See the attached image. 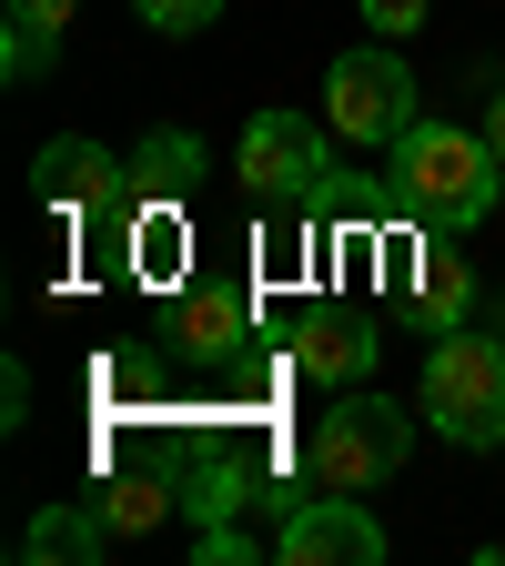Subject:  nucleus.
<instances>
[{
    "instance_id": "nucleus-17",
    "label": "nucleus",
    "mask_w": 505,
    "mask_h": 566,
    "mask_svg": "<svg viewBox=\"0 0 505 566\" xmlns=\"http://www.w3.org/2000/svg\"><path fill=\"white\" fill-rule=\"evenodd\" d=\"M354 11L375 21V41H404V31H424V11H435V0H354Z\"/></svg>"
},
{
    "instance_id": "nucleus-6",
    "label": "nucleus",
    "mask_w": 505,
    "mask_h": 566,
    "mask_svg": "<svg viewBox=\"0 0 505 566\" xmlns=\"http://www.w3.org/2000/svg\"><path fill=\"white\" fill-rule=\"evenodd\" d=\"M283 566H385V526L365 495L344 485H314L304 506H283V536H273Z\"/></svg>"
},
{
    "instance_id": "nucleus-20",
    "label": "nucleus",
    "mask_w": 505,
    "mask_h": 566,
    "mask_svg": "<svg viewBox=\"0 0 505 566\" xmlns=\"http://www.w3.org/2000/svg\"><path fill=\"white\" fill-rule=\"evenodd\" d=\"M485 142H495V163H505V92L485 102Z\"/></svg>"
},
{
    "instance_id": "nucleus-2",
    "label": "nucleus",
    "mask_w": 505,
    "mask_h": 566,
    "mask_svg": "<svg viewBox=\"0 0 505 566\" xmlns=\"http://www.w3.org/2000/svg\"><path fill=\"white\" fill-rule=\"evenodd\" d=\"M414 415L435 424L445 446H465V455H475V446H505V344L445 324L435 354H424V395H414Z\"/></svg>"
},
{
    "instance_id": "nucleus-12",
    "label": "nucleus",
    "mask_w": 505,
    "mask_h": 566,
    "mask_svg": "<svg viewBox=\"0 0 505 566\" xmlns=\"http://www.w3.org/2000/svg\"><path fill=\"white\" fill-rule=\"evenodd\" d=\"M233 506H253V465H233V455H202V465L182 475V516H192V526H223Z\"/></svg>"
},
{
    "instance_id": "nucleus-1",
    "label": "nucleus",
    "mask_w": 505,
    "mask_h": 566,
    "mask_svg": "<svg viewBox=\"0 0 505 566\" xmlns=\"http://www.w3.org/2000/svg\"><path fill=\"white\" fill-rule=\"evenodd\" d=\"M394 172H404V202L424 212V223H445V233L485 223L495 192H505L495 142H485V132H455V122H414V132L394 142Z\"/></svg>"
},
{
    "instance_id": "nucleus-10",
    "label": "nucleus",
    "mask_w": 505,
    "mask_h": 566,
    "mask_svg": "<svg viewBox=\"0 0 505 566\" xmlns=\"http://www.w3.org/2000/svg\"><path fill=\"white\" fill-rule=\"evenodd\" d=\"M112 546V526H102V506L82 516V506H51V516H31V536H21V556H41V566H92Z\"/></svg>"
},
{
    "instance_id": "nucleus-13",
    "label": "nucleus",
    "mask_w": 505,
    "mask_h": 566,
    "mask_svg": "<svg viewBox=\"0 0 505 566\" xmlns=\"http://www.w3.org/2000/svg\"><path fill=\"white\" fill-rule=\"evenodd\" d=\"M243 334H253V304H243V294H192V304H182V344H192V354H233Z\"/></svg>"
},
{
    "instance_id": "nucleus-9",
    "label": "nucleus",
    "mask_w": 505,
    "mask_h": 566,
    "mask_svg": "<svg viewBox=\"0 0 505 566\" xmlns=\"http://www.w3.org/2000/svg\"><path fill=\"white\" fill-rule=\"evenodd\" d=\"M192 182H202V142H192V132H152V142L131 153V192H141V202H182Z\"/></svg>"
},
{
    "instance_id": "nucleus-11",
    "label": "nucleus",
    "mask_w": 505,
    "mask_h": 566,
    "mask_svg": "<svg viewBox=\"0 0 505 566\" xmlns=\"http://www.w3.org/2000/svg\"><path fill=\"white\" fill-rule=\"evenodd\" d=\"M465 304H475V273H465V253H424L414 243V324H465Z\"/></svg>"
},
{
    "instance_id": "nucleus-8",
    "label": "nucleus",
    "mask_w": 505,
    "mask_h": 566,
    "mask_svg": "<svg viewBox=\"0 0 505 566\" xmlns=\"http://www.w3.org/2000/svg\"><path fill=\"white\" fill-rule=\"evenodd\" d=\"M294 365H304L314 385H365V375L385 365V334H375V324H354V314H304Z\"/></svg>"
},
{
    "instance_id": "nucleus-19",
    "label": "nucleus",
    "mask_w": 505,
    "mask_h": 566,
    "mask_svg": "<svg viewBox=\"0 0 505 566\" xmlns=\"http://www.w3.org/2000/svg\"><path fill=\"white\" fill-rule=\"evenodd\" d=\"M21 21H41V31H71V11H82V0H11Z\"/></svg>"
},
{
    "instance_id": "nucleus-3",
    "label": "nucleus",
    "mask_w": 505,
    "mask_h": 566,
    "mask_svg": "<svg viewBox=\"0 0 505 566\" xmlns=\"http://www.w3.org/2000/svg\"><path fill=\"white\" fill-rule=\"evenodd\" d=\"M414 446V415L394 395H365V385H334L324 424H314V446H304V475L314 485H344V495H375Z\"/></svg>"
},
{
    "instance_id": "nucleus-14",
    "label": "nucleus",
    "mask_w": 505,
    "mask_h": 566,
    "mask_svg": "<svg viewBox=\"0 0 505 566\" xmlns=\"http://www.w3.org/2000/svg\"><path fill=\"white\" fill-rule=\"evenodd\" d=\"M172 506H182V495H172L162 475H122V485L102 495V526H112V536H152Z\"/></svg>"
},
{
    "instance_id": "nucleus-4",
    "label": "nucleus",
    "mask_w": 505,
    "mask_h": 566,
    "mask_svg": "<svg viewBox=\"0 0 505 566\" xmlns=\"http://www.w3.org/2000/svg\"><path fill=\"white\" fill-rule=\"evenodd\" d=\"M324 122L344 132V142H404L424 112H414V71L394 61V41H365V51H344L334 71H324Z\"/></svg>"
},
{
    "instance_id": "nucleus-16",
    "label": "nucleus",
    "mask_w": 505,
    "mask_h": 566,
    "mask_svg": "<svg viewBox=\"0 0 505 566\" xmlns=\"http://www.w3.org/2000/svg\"><path fill=\"white\" fill-rule=\"evenodd\" d=\"M131 11H141V21H152L162 41H192V31H202L212 11H223V0H131Z\"/></svg>"
},
{
    "instance_id": "nucleus-18",
    "label": "nucleus",
    "mask_w": 505,
    "mask_h": 566,
    "mask_svg": "<svg viewBox=\"0 0 505 566\" xmlns=\"http://www.w3.org/2000/svg\"><path fill=\"white\" fill-rule=\"evenodd\" d=\"M192 556H202V566H243L253 536H233V516H223V526H202V536H192Z\"/></svg>"
},
{
    "instance_id": "nucleus-15",
    "label": "nucleus",
    "mask_w": 505,
    "mask_h": 566,
    "mask_svg": "<svg viewBox=\"0 0 505 566\" xmlns=\"http://www.w3.org/2000/svg\"><path fill=\"white\" fill-rule=\"evenodd\" d=\"M51 51H61V31H41V21H0V71H11V82H41L51 71Z\"/></svg>"
},
{
    "instance_id": "nucleus-5",
    "label": "nucleus",
    "mask_w": 505,
    "mask_h": 566,
    "mask_svg": "<svg viewBox=\"0 0 505 566\" xmlns=\"http://www.w3.org/2000/svg\"><path fill=\"white\" fill-rule=\"evenodd\" d=\"M233 172H243L273 212H294V202H324L334 153H324V132H314L304 112H253L243 142H233Z\"/></svg>"
},
{
    "instance_id": "nucleus-7",
    "label": "nucleus",
    "mask_w": 505,
    "mask_h": 566,
    "mask_svg": "<svg viewBox=\"0 0 505 566\" xmlns=\"http://www.w3.org/2000/svg\"><path fill=\"white\" fill-rule=\"evenodd\" d=\"M31 192L51 212H112V202H131V163H112L102 142H82V132H61V142H41Z\"/></svg>"
}]
</instances>
